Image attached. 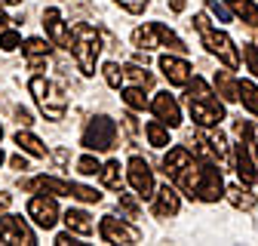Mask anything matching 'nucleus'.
<instances>
[{"mask_svg": "<svg viewBox=\"0 0 258 246\" xmlns=\"http://www.w3.org/2000/svg\"><path fill=\"white\" fill-rule=\"evenodd\" d=\"M43 28H46V34H49V40L55 46H71V31H68V25L61 22V13L55 7H49L43 13Z\"/></svg>", "mask_w": 258, "mask_h": 246, "instance_id": "nucleus-14", "label": "nucleus"}, {"mask_svg": "<svg viewBox=\"0 0 258 246\" xmlns=\"http://www.w3.org/2000/svg\"><path fill=\"white\" fill-rule=\"evenodd\" d=\"M120 206H123L129 215H136V212H139V203H136L133 197H129V194H123V191H120Z\"/></svg>", "mask_w": 258, "mask_h": 246, "instance_id": "nucleus-37", "label": "nucleus"}, {"mask_svg": "<svg viewBox=\"0 0 258 246\" xmlns=\"http://www.w3.org/2000/svg\"><path fill=\"white\" fill-rule=\"evenodd\" d=\"M231 7H234V10H237L249 25H252V28H258V7H255V4H249V0H234Z\"/></svg>", "mask_w": 258, "mask_h": 246, "instance_id": "nucleus-28", "label": "nucleus"}, {"mask_svg": "<svg viewBox=\"0 0 258 246\" xmlns=\"http://www.w3.org/2000/svg\"><path fill=\"white\" fill-rule=\"evenodd\" d=\"M133 46H139V49L169 46V49H175V52H184V49H187L184 40L175 34V31H169L163 22H148V25L136 28V31H133Z\"/></svg>", "mask_w": 258, "mask_h": 246, "instance_id": "nucleus-4", "label": "nucleus"}, {"mask_svg": "<svg viewBox=\"0 0 258 246\" xmlns=\"http://www.w3.org/2000/svg\"><path fill=\"white\" fill-rule=\"evenodd\" d=\"M55 243H58V246H83V243L77 240V234H74V231H68V234H58V237H55Z\"/></svg>", "mask_w": 258, "mask_h": 246, "instance_id": "nucleus-36", "label": "nucleus"}, {"mask_svg": "<svg viewBox=\"0 0 258 246\" xmlns=\"http://www.w3.org/2000/svg\"><path fill=\"white\" fill-rule=\"evenodd\" d=\"M255 151H258V145H255Z\"/></svg>", "mask_w": 258, "mask_h": 246, "instance_id": "nucleus-47", "label": "nucleus"}, {"mask_svg": "<svg viewBox=\"0 0 258 246\" xmlns=\"http://www.w3.org/2000/svg\"><path fill=\"white\" fill-rule=\"evenodd\" d=\"M194 28L200 31V37H203V46L212 52V55H218L228 68H237L240 65V52H237V46H234V40L224 34V31H218V28H212L209 25V19L200 13V16H194Z\"/></svg>", "mask_w": 258, "mask_h": 246, "instance_id": "nucleus-2", "label": "nucleus"}, {"mask_svg": "<svg viewBox=\"0 0 258 246\" xmlns=\"http://www.w3.org/2000/svg\"><path fill=\"white\" fill-rule=\"evenodd\" d=\"M228 200L237 209H252L255 206V194L246 188V184H231V188H228Z\"/></svg>", "mask_w": 258, "mask_h": 246, "instance_id": "nucleus-22", "label": "nucleus"}, {"mask_svg": "<svg viewBox=\"0 0 258 246\" xmlns=\"http://www.w3.org/2000/svg\"><path fill=\"white\" fill-rule=\"evenodd\" d=\"M71 46H74V58H77L80 71L86 77H92L95 74V58L102 52V34L89 22H80V25H74V43Z\"/></svg>", "mask_w": 258, "mask_h": 246, "instance_id": "nucleus-3", "label": "nucleus"}, {"mask_svg": "<svg viewBox=\"0 0 258 246\" xmlns=\"http://www.w3.org/2000/svg\"><path fill=\"white\" fill-rule=\"evenodd\" d=\"M16 120L22 123V127H28V123H31V111L28 108H16Z\"/></svg>", "mask_w": 258, "mask_h": 246, "instance_id": "nucleus-39", "label": "nucleus"}, {"mask_svg": "<svg viewBox=\"0 0 258 246\" xmlns=\"http://www.w3.org/2000/svg\"><path fill=\"white\" fill-rule=\"evenodd\" d=\"M99 234H102L105 243H123V246H133V243L142 240V231L136 225L117 219V215H105L102 225H99Z\"/></svg>", "mask_w": 258, "mask_h": 246, "instance_id": "nucleus-8", "label": "nucleus"}, {"mask_svg": "<svg viewBox=\"0 0 258 246\" xmlns=\"http://www.w3.org/2000/svg\"><path fill=\"white\" fill-rule=\"evenodd\" d=\"M10 206V194H0V212H4Z\"/></svg>", "mask_w": 258, "mask_h": 246, "instance_id": "nucleus-42", "label": "nucleus"}, {"mask_svg": "<svg viewBox=\"0 0 258 246\" xmlns=\"http://www.w3.org/2000/svg\"><path fill=\"white\" fill-rule=\"evenodd\" d=\"M206 10H209L218 22H231V10L224 7V4H218V0H206Z\"/></svg>", "mask_w": 258, "mask_h": 246, "instance_id": "nucleus-31", "label": "nucleus"}, {"mask_svg": "<svg viewBox=\"0 0 258 246\" xmlns=\"http://www.w3.org/2000/svg\"><path fill=\"white\" fill-rule=\"evenodd\" d=\"M114 4H120L126 13H133V16H139V13L148 10V0H114Z\"/></svg>", "mask_w": 258, "mask_h": 246, "instance_id": "nucleus-32", "label": "nucleus"}, {"mask_svg": "<svg viewBox=\"0 0 258 246\" xmlns=\"http://www.w3.org/2000/svg\"><path fill=\"white\" fill-rule=\"evenodd\" d=\"M25 55H28V65L37 71V68L43 65V58L49 55V43L40 40V37H28V40H25Z\"/></svg>", "mask_w": 258, "mask_h": 246, "instance_id": "nucleus-19", "label": "nucleus"}, {"mask_svg": "<svg viewBox=\"0 0 258 246\" xmlns=\"http://www.w3.org/2000/svg\"><path fill=\"white\" fill-rule=\"evenodd\" d=\"M126 178L139 197H154V172H151L145 157H133L126 163Z\"/></svg>", "mask_w": 258, "mask_h": 246, "instance_id": "nucleus-10", "label": "nucleus"}, {"mask_svg": "<svg viewBox=\"0 0 258 246\" xmlns=\"http://www.w3.org/2000/svg\"><path fill=\"white\" fill-rule=\"evenodd\" d=\"M16 145H19L22 151H28L31 157H46V145H43L37 136H31L28 130H25V133H22V130L16 133Z\"/></svg>", "mask_w": 258, "mask_h": 246, "instance_id": "nucleus-21", "label": "nucleus"}, {"mask_svg": "<svg viewBox=\"0 0 258 246\" xmlns=\"http://www.w3.org/2000/svg\"><path fill=\"white\" fill-rule=\"evenodd\" d=\"M120 120H123V127H126V133H129V136L136 139V133H139V123H136V117H133V114H123Z\"/></svg>", "mask_w": 258, "mask_h": 246, "instance_id": "nucleus-38", "label": "nucleus"}, {"mask_svg": "<svg viewBox=\"0 0 258 246\" xmlns=\"http://www.w3.org/2000/svg\"><path fill=\"white\" fill-rule=\"evenodd\" d=\"M123 102L133 108V111H145V108H148L145 86H129V89H123Z\"/></svg>", "mask_w": 258, "mask_h": 246, "instance_id": "nucleus-26", "label": "nucleus"}, {"mask_svg": "<svg viewBox=\"0 0 258 246\" xmlns=\"http://www.w3.org/2000/svg\"><path fill=\"white\" fill-rule=\"evenodd\" d=\"M28 89H31V96H34V102H37V108L43 111V117L46 120H61L64 117V108H68V99L61 96V92L55 89V83L52 80H46V77H31V83H28Z\"/></svg>", "mask_w": 258, "mask_h": 246, "instance_id": "nucleus-5", "label": "nucleus"}, {"mask_svg": "<svg viewBox=\"0 0 258 246\" xmlns=\"http://www.w3.org/2000/svg\"><path fill=\"white\" fill-rule=\"evenodd\" d=\"M10 163H13V166H16V169H28V160H25V157H22V154H16V157H13V160H10Z\"/></svg>", "mask_w": 258, "mask_h": 246, "instance_id": "nucleus-40", "label": "nucleus"}, {"mask_svg": "<svg viewBox=\"0 0 258 246\" xmlns=\"http://www.w3.org/2000/svg\"><path fill=\"white\" fill-rule=\"evenodd\" d=\"M237 99L243 102L246 111H252L258 117V86L252 80H237Z\"/></svg>", "mask_w": 258, "mask_h": 246, "instance_id": "nucleus-20", "label": "nucleus"}, {"mask_svg": "<svg viewBox=\"0 0 258 246\" xmlns=\"http://www.w3.org/2000/svg\"><path fill=\"white\" fill-rule=\"evenodd\" d=\"M224 194H228V188H224V178H221V169L209 160L200 163V172H197V188H194V197H200L206 203H215L221 200Z\"/></svg>", "mask_w": 258, "mask_h": 246, "instance_id": "nucleus-7", "label": "nucleus"}, {"mask_svg": "<svg viewBox=\"0 0 258 246\" xmlns=\"http://www.w3.org/2000/svg\"><path fill=\"white\" fill-rule=\"evenodd\" d=\"M77 172H80V175H99V172H102V163L95 160L92 154H86V157L77 160Z\"/></svg>", "mask_w": 258, "mask_h": 246, "instance_id": "nucleus-30", "label": "nucleus"}, {"mask_svg": "<svg viewBox=\"0 0 258 246\" xmlns=\"http://www.w3.org/2000/svg\"><path fill=\"white\" fill-rule=\"evenodd\" d=\"M99 178H102V184H108V188L120 191V160L105 163V166H102V172H99Z\"/></svg>", "mask_w": 258, "mask_h": 246, "instance_id": "nucleus-27", "label": "nucleus"}, {"mask_svg": "<svg viewBox=\"0 0 258 246\" xmlns=\"http://www.w3.org/2000/svg\"><path fill=\"white\" fill-rule=\"evenodd\" d=\"M160 71L166 74V80H169L172 86H187V83L194 80L190 65H187L184 58H175V55H163V58H160Z\"/></svg>", "mask_w": 258, "mask_h": 246, "instance_id": "nucleus-13", "label": "nucleus"}, {"mask_svg": "<svg viewBox=\"0 0 258 246\" xmlns=\"http://www.w3.org/2000/svg\"><path fill=\"white\" fill-rule=\"evenodd\" d=\"M102 74H105V83H108V86H114V89H120V86H123V80H126V77H123V68L117 65V61H108V65L102 68Z\"/></svg>", "mask_w": 258, "mask_h": 246, "instance_id": "nucleus-29", "label": "nucleus"}, {"mask_svg": "<svg viewBox=\"0 0 258 246\" xmlns=\"http://www.w3.org/2000/svg\"><path fill=\"white\" fill-rule=\"evenodd\" d=\"M151 111L157 114L160 123H166V127H178L181 123V108H178V102L169 96V92H157L154 102H151Z\"/></svg>", "mask_w": 258, "mask_h": 246, "instance_id": "nucleus-12", "label": "nucleus"}, {"mask_svg": "<svg viewBox=\"0 0 258 246\" xmlns=\"http://www.w3.org/2000/svg\"><path fill=\"white\" fill-rule=\"evenodd\" d=\"M117 142V123L111 117H92L83 130V148L89 151H111Z\"/></svg>", "mask_w": 258, "mask_h": 246, "instance_id": "nucleus-6", "label": "nucleus"}, {"mask_svg": "<svg viewBox=\"0 0 258 246\" xmlns=\"http://www.w3.org/2000/svg\"><path fill=\"white\" fill-rule=\"evenodd\" d=\"M169 7H172V13H181L184 10V0H169Z\"/></svg>", "mask_w": 258, "mask_h": 246, "instance_id": "nucleus-41", "label": "nucleus"}, {"mask_svg": "<svg viewBox=\"0 0 258 246\" xmlns=\"http://www.w3.org/2000/svg\"><path fill=\"white\" fill-rule=\"evenodd\" d=\"M4 7H16V4H22V0H0Z\"/></svg>", "mask_w": 258, "mask_h": 246, "instance_id": "nucleus-44", "label": "nucleus"}, {"mask_svg": "<svg viewBox=\"0 0 258 246\" xmlns=\"http://www.w3.org/2000/svg\"><path fill=\"white\" fill-rule=\"evenodd\" d=\"M145 136L154 148H166L169 145V133H166V123H160V120H151L148 127H145Z\"/></svg>", "mask_w": 258, "mask_h": 246, "instance_id": "nucleus-24", "label": "nucleus"}, {"mask_svg": "<svg viewBox=\"0 0 258 246\" xmlns=\"http://www.w3.org/2000/svg\"><path fill=\"white\" fill-rule=\"evenodd\" d=\"M234 154H237V175H240V181H243V184H252V181H255V163H252L249 139H246V136H240V145L234 148Z\"/></svg>", "mask_w": 258, "mask_h": 246, "instance_id": "nucleus-15", "label": "nucleus"}, {"mask_svg": "<svg viewBox=\"0 0 258 246\" xmlns=\"http://www.w3.org/2000/svg\"><path fill=\"white\" fill-rule=\"evenodd\" d=\"M64 225H68V231H74L80 237H89L95 231V222L89 219V212H83V209H68V212H64Z\"/></svg>", "mask_w": 258, "mask_h": 246, "instance_id": "nucleus-18", "label": "nucleus"}, {"mask_svg": "<svg viewBox=\"0 0 258 246\" xmlns=\"http://www.w3.org/2000/svg\"><path fill=\"white\" fill-rule=\"evenodd\" d=\"M187 108H190V117L200 123L203 130H212L224 120V105L212 96V89L206 80L194 77L187 83Z\"/></svg>", "mask_w": 258, "mask_h": 246, "instance_id": "nucleus-1", "label": "nucleus"}, {"mask_svg": "<svg viewBox=\"0 0 258 246\" xmlns=\"http://www.w3.org/2000/svg\"><path fill=\"white\" fill-rule=\"evenodd\" d=\"M123 77L133 83V86H145V89L154 83V74H151L148 68H142V65H126V68H123Z\"/></svg>", "mask_w": 258, "mask_h": 246, "instance_id": "nucleus-25", "label": "nucleus"}, {"mask_svg": "<svg viewBox=\"0 0 258 246\" xmlns=\"http://www.w3.org/2000/svg\"><path fill=\"white\" fill-rule=\"evenodd\" d=\"M215 86H218V96L224 102H237V83H234L231 71H218L215 74Z\"/></svg>", "mask_w": 258, "mask_h": 246, "instance_id": "nucleus-23", "label": "nucleus"}, {"mask_svg": "<svg viewBox=\"0 0 258 246\" xmlns=\"http://www.w3.org/2000/svg\"><path fill=\"white\" fill-rule=\"evenodd\" d=\"M28 215L34 219L40 228H52L58 222V203L46 194H37V197H31L28 200Z\"/></svg>", "mask_w": 258, "mask_h": 246, "instance_id": "nucleus-11", "label": "nucleus"}, {"mask_svg": "<svg viewBox=\"0 0 258 246\" xmlns=\"http://www.w3.org/2000/svg\"><path fill=\"white\" fill-rule=\"evenodd\" d=\"M0 46H4L7 52H13L16 46H22V37L16 34V31H4V34H0Z\"/></svg>", "mask_w": 258, "mask_h": 246, "instance_id": "nucleus-33", "label": "nucleus"}, {"mask_svg": "<svg viewBox=\"0 0 258 246\" xmlns=\"http://www.w3.org/2000/svg\"><path fill=\"white\" fill-rule=\"evenodd\" d=\"M209 139H212V148L218 154V160H228V142H224V136L221 133H212Z\"/></svg>", "mask_w": 258, "mask_h": 246, "instance_id": "nucleus-34", "label": "nucleus"}, {"mask_svg": "<svg viewBox=\"0 0 258 246\" xmlns=\"http://www.w3.org/2000/svg\"><path fill=\"white\" fill-rule=\"evenodd\" d=\"M7 22H10V19H7V13L0 10V28H7Z\"/></svg>", "mask_w": 258, "mask_h": 246, "instance_id": "nucleus-43", "label": "nucleus"}, {"mask_svg": "<svg viewBox=\"0 0 258 246\" xmlns=\"http://www.w3.org/2000/svg\"><path fill=\"white\" fill-rule=\"evenodd\" d=\"M0 136H4V130H0Z\"/></svg>", "mask_w": 258, "mask_h": 246, "instance_id": "nucleus-46", "label": "nucleus"}, {"mask_svg": "<svg viewBox=\"0 0 258 246\" xmlns=\"http://www.w3.org/2000/svg\"><path fill=\"white\" fill-rule=\"evenodd\" d=\"M4 160H7V157H4V151H0V163H4Z\"/></svg>", "mask_w": 258, "mask_h": 246, "instance_id": "nucleus-45", "label": "nucleus"}, {"mask_svg": "<svg viewBox=\"0 0 258 246\" xmlns=\"http://www.w3.org/2000/svg\"><path fill=\"white\" fill-rule=\"evenodd\" d=\"M0 243H7V246H31L37 240H34V231L25 225V219H19V215H0Z\"/></svg>", "mask_w": 258, "mask_h": 246, "instance_id": "nucleus-9", "label": "nucleus"}, {"mask_svg": "<svg viewBox=\"0 0 258 246\" xmlns=\"http://www.w3.org/2000/svg\"><path fill=\"white\" fill-rule=\"evenodd\" d=\"M243 55H246V65H249V71L258 77V49H255V46H243Z\"/></svg>", "mask_w": 258, "mask_h": 246, "instance_id": "nucleus-35", "label": "nucleus"}, {"mask_svg": "<svg viewBox=\"0 0 258 246\" xmlns=\"http://www.w3.org/2000/svg\"><path fill=\"white\" fill-rule=\"evenodd\" d=\"M157 203H154V212L160 215V219H166V215H175L178 209H181V200H178V191L175 188H169V184H163L157 194Z\"/></svg>", "mask_w": 258, "mask_h": 246, "instance_id": "nucleus-17", "label": "nucleus"}, {"mask_svg": "<svg viewBox=\"0 0 258 246\" xmlns=\"http://www.w3.org/2000/svg\"><path fill=\"white\" fill-rule=\"evenodd\" d=\"M194 163V154H190V148H169V154L163 157V172L169 175V178H175L184 166H190Z\"/></svg>", "mask_w": 258, "mask_h": 246, "instance_id": "nucleus-16", "label": "nucleus"}]
</instances>
